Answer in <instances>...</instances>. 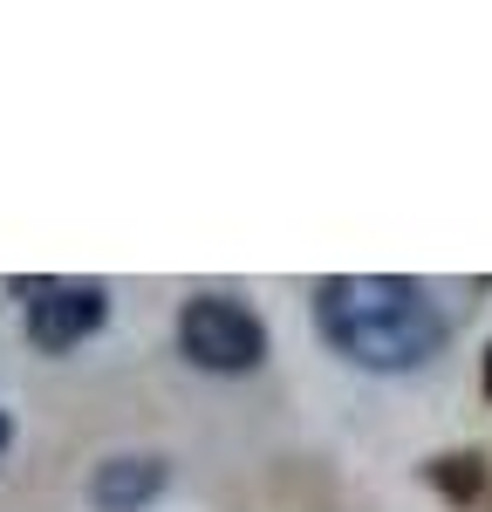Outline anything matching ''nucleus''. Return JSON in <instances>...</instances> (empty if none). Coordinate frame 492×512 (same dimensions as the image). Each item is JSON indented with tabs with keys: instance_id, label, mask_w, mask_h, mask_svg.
<instances>
[{
	"instance_id": "nucleus-1",
	"label": "nucleus",
	"mask_w": 492,
	"mask_h": 512,
	"mask_svg": "<svg viewBox=\"0 0 492 512\" xmlns=\"http://www.w3.org/2000/svg\"><path fill=\"white\" fill-rule=\"evenodd\" d=\"M315 328H322V342L335 355H349L356 369H376V376L424 369L451 342V321L431 301V287L404 274L322 280L315 287Z\"/></svg>"
},
{
	"instance_id": "nucleus-2",
	"label": "nucleus",
	"mask_w": 492,
	"mask_h": 512,
	"mask_svg": "<svg viewBox=\"0 0 492 512\" xmlns=\"http://www.w3.org/2000/svg\"><path fill=\"white\" fill-rule=\"evenodd\" d=\"M178 349L199 369H212V376H246L267 355V328L233 294H192L185 315H178Z\"/></svg>"
},
{
	"instance_id": "nucleus-3",
	"label": "nucleus",
	"mask_w": 492,
	"mask_h": 512,
	"mask_svg": "<svg viewBox=\"0 0 492 512\" xmlns=\"http://www.w3.org/2000/svg\"><path fill=\"white\" fill-rule=\"evenodd\" d=\"M21 294H35L28 301V342L41 355L76 349L82 335H96L103 315H110V294L96 280H41V287H21Z\"/></svg>"
},
{
	"instance_id": "nucleus-4",
	"label": "nucleus",
	"mask_w": 492,
	"mask_h": 512,
	"mask_svg": "<svg viewBox=\"0 0 492 512\" xmlns=\"http://www.w3.org/2000/svg\"><path fill=\"white\" fill-rule=\"evenodd\" d=\"M164 458H110L89 478V506L96 512H144L164 492Z\"/></svg>"
},
{
	"instance_id": "nucleus-5",
	"label": "nucleus",
	"mask_w": 492,
	"mask_h": 512,
	"mask_svg": "<svg viewBox=\"0 0 492 512\" xmlns=\"http://www.w3.org/2000/svg\"><path fill=\"white\" fill-rule=\"evenodd\" d=\"M431 478H438V492H451V499H472L486 472H479V458H472V451H458V458H438Z\"/></svg>"
},
{
	"instance_id": "nucleus-6",
	"label": "nucleus",
	"mask_w": 492,
	"mask_h": 512,
	"mask_svg": "<svg viewBox=\"0 0 492 512\" xmlns=\"http://www.w3.org/2000/svg\"><path fill=\"white\" fill-rule=\"evenodd\" d=\"M7 437H14V424H7V410H0V451H7Z\"/></svg>"
},
{
	"instance_id": "nucleus-7",
	"label": "nucleus",
	"mask_w": 492,
	"mask_h": 512,
	"mask_svg": "<svg viewBox=\"0 0 492 512\" xmlns=\"http://www.w3.org/2000/svg\"><path fill=\"white\" fill-rule=\"evenodd\" d=\"M486 396H492V349H486Z\"/></svg>"
}]
</instances>
